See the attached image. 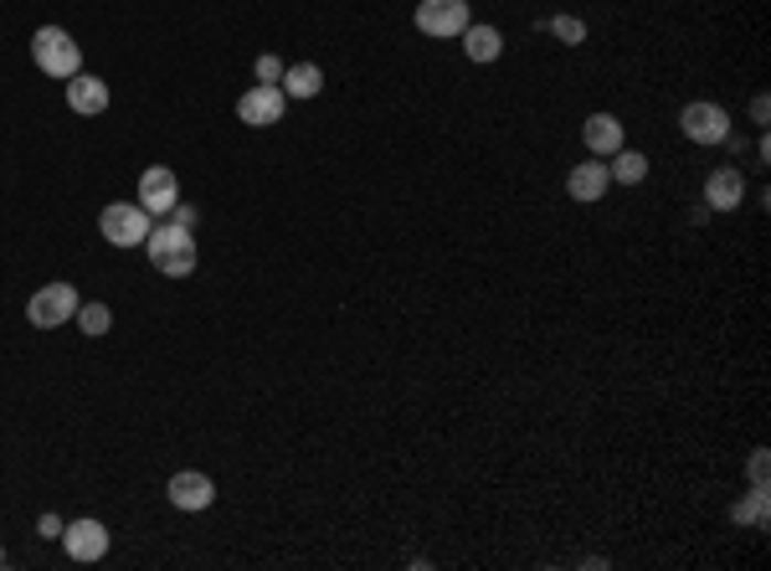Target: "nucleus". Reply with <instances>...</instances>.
<instances>
[{
  "label": "nucleus",
  "mask_w": 771,
  "mask_h": 571,
  "mask_svg": "<svg viewBox=\"0 0 771 571\" xmlns=\"http://www.w3.org/2000/svg\"><path fill=\"white\" fill-rule=\"evenodd\" d=\"M145 253H149V263H155V273L186 278V273H196V232L191 226H176L170 216H160V222L149 226Z\"/></svg>",
  "instance_id": "obj_1"
},
{
  "label": "nucleus",
  "mask_w": 771,
  "mask_h": 571,
  "mask_svg": "<svg viewBox=\"0 0 771 571\" xmlns=\"http://www.w3.org/2000/svg\"><path fill=\"white\" fill-rule=\"evenodd\" d=\"M149 226H155V216H149L139 201H108L104 216H98V232H104V242H114V247H145Z\"/></svg>",
  "instance_id": "obj_3"
},
{
  "label": "nucleus",
  "mask_w": 771,
  "mask_h": 571,
  "mask_svg": "<svg viewBox=\"0 0 771 571\" xmlns=\"http://www.w3.org/2000/svg\"><path fill=\"white\" fill-rule=\"evenodd\" d=\"M165 495H170V505H176V510H211V499H216V484L207 479V474H201V468H180L176 479H170V489H165Z\"/></svg>",
  "instance_id": "obj_11"
},
{
  "label": "nucleus",
  "mask_w": 771,
  "mask_h": 571,
  "mask_svg": "<svg viewBox=\"0 0 771 571\" xmlns=\"http://www.w3.org/2000/svg\"><path fill=\"white\" fill-rule=\"evenodd\" d=\"M608 176H612L617 186H638V181H648V155H643V150H627V145H623V150L612 155Z\"/></svg>",
  "instance_id": "obj_17"
},
{
  "label": "nucleus",
  "mask_w": 771,
  "mask_h": 571,
  "mask_svg": "<svg viewBox=\"0 0 771 571\" xmlns=\"http://www.w3.org/2000/svg\"><path fill=\"white\" fill-rule=\"evenodd\" d=\"M283 108H288V98H283L278 83H253V88L237 98V119L247 124V129H267V124L283 119Z\"/></svg>",
  "instance_id": "obj_7"
},
{
  "label": "nucleus",
  "mask_w": 771,
  "mask_h": 571,
  "mask_svg": "<svg viewBox=\"0 0 771 571\" xmlns=\"http://www.w3.org/2000/svg\"><path fill=\"white\" fill-rule=\"evenodd\" d=\"M176 201H180V181L170 166H149L145 176H139V207H145L149 216H170Z\"/></svg>",
  "instance_id": "obj_8"
},
{
  "label": "nucleus",
  "mask_w": 771,
  "mask_h": 571,
  "mask_svg": "<svg viewBox=\"0 0 771 571\" xmlns=\"http://www.w3.org/2000/svg\"><path fill=\"white\" fill-rule=\"evenodd\" d=\"M608 186H612V176H608V166H602L596 155H592V160H581V166H571V176H566V191H571V201H581V207L602 201Z\"/></svg>",
  "instance_id": "obj_13"
},
{
  "label": "nucleus",
  "mask_w": 771,
  "mask_h": 571,
  "mask_svg": "<svg viewBox=\"0 0 771 571\" xmlns=\"http://www.w3.org/2000/svg\"><path fill=\"white\" fill-rule=\"evenodd\" d=\"M283 73H288V67H283L273 52H263V57H257V83H283Z\"/></svg>",
  "instance_id": "obj_21"
},
{
  "label": "nucleus",
  "mask_w": 771,
  "mask_h": 571,
  "mask_svg": "<svg viewBox=\"0 0 771 571\" xmlns=\"http://www.w3.org/2000/svg\"><path fill=\"white\" fill-rule=\"evenodd\" d=\"M170 222H176V226H191V232H196V222H201V216H196V207H180V201H176V207H170Z\"/></svg>",
  "instance_id": "obj_24"
},
{
  "label": "nucleus",
  "mask_w": 771,
  "mask_h": 571,
  "mask_svg": "<svg viewBox=\"0 0 771 571\" xmlns=\"http://www.w3.org/2000/svg\"><path fill=\"white\" fill-rule=\"evenodd\" d=\"M31 62H36L46 77H62V83L73 73H83V52H77V42L62 27H42L31 36Z\"/></svg>",
  "instance_id": "obj_2"
},
{
  "label": "nucleus",
  "mask_w": 771,
  "mask_h": 571,
  "mask_svg": "<svg viewBox=\"0 0 771 571\" xmlns=\"http://www.w3.org/2000/svg\"><path fill=\"white\" fill-rule=\"evenodd\" d=\"M283 98H319V88H325V67L319 62H294L288 73H283Z\"/></svg>",
  "instance_id": "obj_16"
},
{
  "label": "nucleus",
  "mask_w": 771,
  "mask_h": 571,
  "mask_svg": "<svg viewBox=\"0 0 771 571\" xmlns=\"http://www.w3.org/2000/svg\"><path fill=\"white\" fill-rule=\"evenodd\" d=\"M679 129H684V139H695V145H726L730 114L720 104H710V98H699V104H684Z\"/></svg>",
  "instance_id": "obj_6"
},
{
  "label": "nucleus",
  "mask_w": 771,
  "mask_h": 571,
  "mask_svg": "<svg viewBox=\"0 0 771 571\" xmlns=\"http://www.w3.org/2000/svg\"><path fill=\"white\" fill-rule=\"evenodd\" d=\"M67 108L83 114V119L104 114V108H108V83H104V77H93V73H73V77H67Z\"/></svg>",
  "instance_id": "obj_14"
},
{
  "label": "nucleus",
  "mask_w": 771,
  "mask_h": 571,
  "mask_svg": "<svg viewBox=\"0 0 771 571\" xmlns=\"http://www.w3.org/2000/svg\"><path fill=\"white\" fill-rule=\"evenodd\" d=\"M767 114H771V104H767V93H757V98H751V119H757V124H767Z\"/></svg>",
  "instance_id": "obj_25"
},
{
  "label": "nucleus",
  "mask_w": 771,
  "mask_h": 571,
  "mask_svg": "<svg viewBox=\"0 0 771 571\" xmlns=\"http://www.w3.org/2000/svg\"><path fill=\"white\" fill-rule=\"evenodd\" d=\"M468 21H474L468 0H422V6H416V31H422V36H437V42H458Z\"/></svg>",
  "instance_id": "obj_4"
},
{
  "label": "nucleus",
  "mask_w": 771,
  "mask_h": 571,
  "mask_svg": "<svg viewBox=\"0 0 771 571\" xmlns=\"http://www.w3.org/2000/svg\"><path fill=\"white\" fill-rule=\"evenodd\" d=\"M62 546L73 561H104L108 557V526L104 520H73L62 526Z\"/></svg>",
  "instance_id": "obj_9"
},
{
  "label": "nucleus",
  "mask_w": 771,
  "mask_h": 571,
  "mask_svg": "<svg viewBox=\"0 0 771 571\" xmlns=\"http://www.w3.org/2000/svg\"><path fill=\"white\" fill-rule=\"evenodd\" d=\"M36 536H42V541H62V515L46 510L42 520H36Z\"/></svg>",
  "instance_id": "obj_22"
},
{
  "label": "nucleus",
  "mask_w": 771,
  "mask_h": 571,
  "mask_svg": "<svg viewBox=\"0 0 771 571\" xmlns=\"http://www.w3.org/2000/svg\"><path fill=\"white\" fill-rule=\"evenodd\" d=\"M73 319L83 325V335H93V340L114 330V309H108V304H77V315H73Z\"/></svg>",
  "instance_id": "obj_19"
},
{
  "label": "nucleus",
  "mask_w": 771,
  "mask_h": 571,
  "mask_svg": "<svg viewBox=\"0 0 771 571\" xmlns=\"http://www.w3.org/2000/svg\"><path fill=\"white\" fill-rule=\"evenodd\" d=\"M746 201V170L741 166H720L705 176V207L710 211H741Z\"/></svg>",
  "instance_id": "obj_10"
},
{
  "label": "nucleus",
  "mask_w": 771,
  "mask_h": 571,
  "mask_svg": "<svg viewBox=\"0 0 771 571\" xmlns=\"http://www.w3.org/2000/svg\"><path fill=\"white\" fill-rule=\"evenodd\" d=\"M751 489H767V448L751 453Z\"/></svg>",
  "instance_id": "obj_23"
},
{
  "label": "nucleus",
  "mask_w": 771,
  "mask_h": 571,
  "mask_svg": "<svg viewBox=\"0 0 771 571\" xmlns=\"http://www.w3.org/2000/svg\"><path fill=\"white\" fill-rule=\"evenodd\" d=\"M458 42H463V52H468V62H499V52H505V31L468 21Z\"/></svg>",
  "instance_id": "obj_15"
},
{
  "label": "nucleus",
  "mask_w": 771,
  "mask_h": 571,
  "mask_svg": "<svg viewBox=\"0 0 771 571\" xmlns=\"http://www.w3.org/2000/svg\"><path fill=\"white\" fill-rule=\"evenodd\" d=\"M581 139H587V155H596V160H612V155L623 150V119L617 114H592V119L581 124Z\"/></svg>",
  "instance_id": "obj_12"
},
{
  "label": "nucleus",
  "mask_w": 771,
  "mask_h": 571,
  "mask_svg": "<svg viewBox=\"0 0 771 571\" xmlns=\"http://www.w3.org/2000/svg\"><path fill=\"white\" fill-rule=\"evenodd\" d=\"M546 31L556 36V42H566V46H581V42H587V21H581V15H550Z\"/></svg>",
  "instance_id": "obj_20"
},
{
  "label": "nucleus",
  "mask_w": 771,
  "mask_h": 571,
  "mask_svg": "<svg viewBox=\"0 0 771 571\" xmlns=\"http://www.w3.org/2000/svg\"><path fill=\"white\" fill-rule=\"evenodd\" d=\"M77 288L73 284H46V288H36L31 294V304H27V319L36 325V330H57V325H67V319L77 315Z\"/></svg>",
  "instance_id": "obj_5"
},
{
  "label": "nucleus",
  "mask_w": 771,
  "mask_h": 571,
  "mask_svg": "<svg viewBox=\"0 0 771 571\" xmlns=\"http://www.w3.org/2000/svg\"><path fill=\"white\" fill-rule=\"evenodd\" d=\"M0 567H6V546H0Z\"/></svg>",
  "instance_id": "obj_26"
},
{
  "label": "nucleus",
  "mask_w": 771,
  "mask_h": 571,
  "mask_svg": "<svg viewBox=\"0 0 771 571\" xmlns=\"http://www.w3.org/2000/svg\"><path fill=\"white\" fill-rule=\"evenodd\" d=\"M730 520H736V526L767 530V489H751V495L736 499V505H730Z\"/></svg>",
  "instance_id": "obj_18"
}]
</instances>
